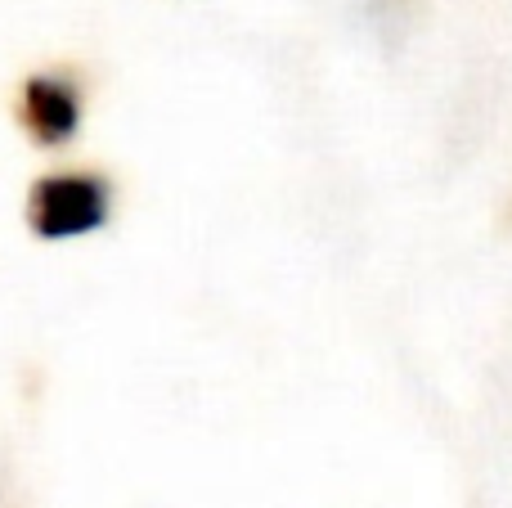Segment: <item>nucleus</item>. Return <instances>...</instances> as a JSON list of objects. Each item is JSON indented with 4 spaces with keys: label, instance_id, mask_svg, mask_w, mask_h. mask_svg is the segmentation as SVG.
<instances>
[{
    "label": "nucleus",
    "instance_id": "obj_1",
    "mask_svg": "<svg viewBox=\"0 0 512 508\" xmlns=\"http://www.w3.org/2000/svg\"><path fill=\"white\" fill-rule=\"evenodd\" d=\"M108 194L104 176H90V171H59V176H41L32 185L27 198V221L41 239L59 243V239H81V234L99 230L108 221Z\"/></svg>",
    "mask_w": 512,
    "mask_h": 508
},
{
    "label": "nucleus",
    "instance_id": "obj_2",
    "mask_svg": "<svg viewBox=\"0 0 512 508\" xmlns=\"http://www.w3.org/2000/svg\"><path fill=\"white\" fill-rule=\"evenodd\" d=\"M23 126L36 144L54 149V144L72 140L81 126V95L63 77H32L23 86Z\"/></svg>",
    "mask_w": 512,
    "mask_h": 508
}]
</instances>
